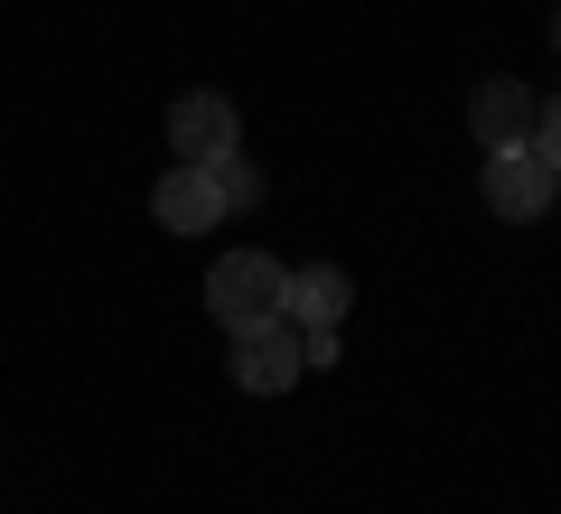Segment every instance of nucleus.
<instances>
[{
  "instance_id": "6e6552de",
  "label": "nucleus",
  "mask_w": 561,
  "mask_h": 514,
  "mask_svg": "<svg viewBox=\"0 0 561 514\" xmlns=\"http://www.w3.org/2000/svg\"><path fill=\"white\" fill-rule=\"evenodd\" d=\"M216 197H225V216L262 197V169H253V159H243V150H225V159H216Z\"/></svg>"
},
{
  "instance_id": "9d476101",
  "label": "nucleus",
  "mask_w": 561,
  "mask_h": 514,
  "mask_svg": "<svg viewBox=\"0 0 561 514\" xmlns=\"http://www.w3.org/2000/svg\"><path fill=\"white\" fill-rule=\"evenodd\" d=\"M552 47H561V10H552Z\"/></svg>"
},
{
  "instance_id": "f03ea898",
  "label": "nucleus",
  "mask_w": 561,
  "mask_h": 514,
  "mask_svg": "<svg viewBox=\"0 0 561 514\" xmlns=\"http://www.w3.org/2000/svg\"><path fill=\"white\" fill-rule=\"evenodd\" d=\"M478 197H486V216H496V225H542V216H552V197H561V179L542 169L534 150H486Z\"/></svg>"
},
{
  "instance_id": "423d86ee",
  "label": "nucleus",
  "mask_w": 561,
  "mask_h": 514,
  "mask_svg": "<svg viewBox=\"0 0 561 514\" xmlns=\"http://www.w3.org/2000/svg\"><path fill=\"white\" fill-rule=\"evenodd\" d=\"M150 216H160L169 235H216V225H225L216 169H187V159H169V169H160V187H150Z\"/></svg>"
},
{
  "instance_id": "0eeeda50",
  "label": "nucleus",
  "mask_w": 561,
  "mask_h": 514,
  "mask_svg": "<svg viewBox=\"0 0 561 514\" xmlns=\"http://www.w3.org/2000/svg\"><path fill=\"white\" fill-rule=\"evenodd\" d=\"M346 309H356V281H346L337 262H300L290 290H280V318H290V328H337Z\"/></svg>"
},
{
  "instance_id": "7ed1b4c3",
  "label": "nucleus",
  "mask_w": 561,
  "mask_h": 514,
  "mask_svg": "<svg viewBox=\"0 0 561 514\" xmlns=\"http://www.w3.org/2000/svg\"><path fill=\"white\" fill-rule=\"evenodd\" d=\"M225 375L243 384V393H290V384L309 375V356H300V328H290V318H262V328H243L234 336V356H225Z\"/></svg>"
},
{
  "instance_id": "20e7f679",
  "label": "nucleus",
  "mask_w": 561,
  "mask_h": 514,
  "mask_svg": "<svg viewBox=\"0 0 561 514\" xmlns=\"http://www.w3.org/2000/svg\"><path fill=\"white\" fill-rule=\"evenodd\" d=\"M225 150H243V122L225 94H179L169 103V159H187V169H216Z\"/></svg>"
},
{
  "instance_id": "39448f33",
  "label": "nucleus",
  "mask_w": 561,
  "mask_h": 514,
  "mask_svg": "<svg viewBox=\"0 0 561 514\" xmlns=\"http://www.w3.org/2000/svg\"><path fill=\"white\" fill-rule=\"evenodd\" d=\"M534 84L515 76H486L478 94H468V132H478V150H534Z\"/></svg>"
},
{
  "instance_id": "f257e3e1",
  "label": "nucleus",
  "mask_w": 561,
  "mask_h": 514,
  "mask_svg": "<svg viewBox=\"0 0 561 514\" xmlns=\"http://www.w3.org/2000/svg\"><path fill=\"white\" fill-rule=\"evenodd\" d=\"M280 290H290V262H272V253H225L216 272H206V309H216V328L225 336H243V328H262V318H280Z\"/></svg>"
},
{
  "instance_id": "1a4fd4ad",
  "label": "nucleus",
  "mask_w": 561,
  "mask_h": 514,
  "mask_svg": "<svg viewBox=\"0 0 561 514\" xmlns=\"http://www.w3.org/2000/svg\"><path fill=\"white\" fill-rule=\"evenodd\" d=\"M534 159H542V169L561 179V94H552V103L534 113Z\"/></svg>"
}]
</instances>
